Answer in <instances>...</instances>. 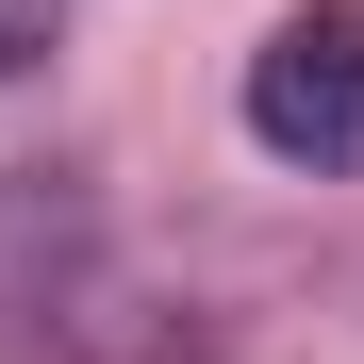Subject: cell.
I'll return each instance as SVG.
<instances>
[{
  "label": "cell",
  "mask_w": 364,
  "mask_h": 364,
  "mask_svg": "<svg viewBox=\"0 0 364 364\" xmlns=\"http://www.w3.org/2000/svg\"><path fill=\"white\" fill-rule=\"evenodd\" d=\"M249 133L282 166H364V0H298V17L249 50Z\"/></svg>",
  "instance_id": "cell-1"
},
{
  "label": "cell",
  "mask_w": 364,
  "mask_h": 364,
  "mask_svg": "<svg viewBox=\"0 0 364 364\" xmlns=\"http://www.w3.org/2000/svg\"><path fill=\"white\" fill-rule=\"evenodd\" d=\"M50 50H67V17H50V0H0V83H17V67H50Z\"/></svg>",
  "instance_id": "cell-2"
}]
</instances>
